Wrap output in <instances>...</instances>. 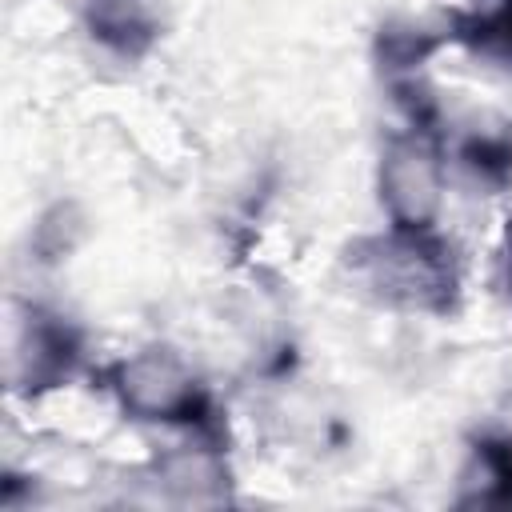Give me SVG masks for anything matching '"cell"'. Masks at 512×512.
Wrapping results in <instances>:
<instances>
[{"label":"cell","instance_id":"8","mask_svg":"<svg viewBox=\"0 0 512 512\" xmlns=\"http://www.w3.org/2000/svg\"><path fill=\"white\" fill-rule=\"evenodd\" d=\"M504 248H508V288H512V220H508V232H504Z\"/></svg>","mask_w":512,"mask_h":512},{"label":"cell","instance_id":"2","mask_svg":"<svg viewBox=\"0 0 512 512\" xmlns=\"http://www.w3.org/2000/svg\"><path fill=\"white\" fill-rule=\"evenodd\" d=\"M116 400L140 416V420H204L208 416V392L200 380L184 368V360L168 348H148L128 360H120L108 376Z\"/></svg>","mask_w":512,"mask_h":512},{"label":"cell","instance_id":"5","mask_svg":"<svg viewBox=\"0 0 512 512\" xmlns=\"http://www.w3.org/2000/svg\"><path fill=\"white\" fill-rule=\"evenodd\" d=\"M160 0H84V28L116 56H144L160 40Z\"/></svg>","mask_w":512,"mask_h":512},{"label":"cell","instance_id":"1","mask_svg":"<svg viewBox=\"0 0 512 512\" xmlns=\"http://www.w3.org/2000/svg\"><path fill=\"white\" fill-rule=\"evenodd\" d=\"M352 264L364 280L400 308L412 312H448L456 300V268L448 244L432 228H388L356 244Z\"/></svg>","mask_w":512,"mask_h":512},{"label":"cell","instance_id":"3","mask_svg":"<svg viewBox=\"0 0 512 512\" xmlns=\"http://www.w3.org/2000/svg\"><path fill=\"white\" fill-rule=\"evenodd\" d=\"M444 172L424 136H396L380 156V204L396 228H432Z\"/></svg>","mask_w":512,"mask_h":512},{"label":"cell","instance_id":"6","mask_svg":"<svg viewBox=\"0 0 512 512\" xmlns=\"http://www.w3.org/2000/svg\"><path fill=\"white\" fill-rule=\"evenodd\" d=\"M464 160L476 172H484L492 180H504L512 172V144L508 140H496V136H476V140H468Z\"/></svg>","mask_w":512,"mask_h":512},{"label":"cell","instance_id":"4","mask_svg":"<svg viewBox=\"0 0 512 512\" xmlns=\"http://www.w3.org/2000/svg\"><path fill=\"white\" fill-rule=\"evenodd\" d=\"M80 360V336L68 320L32 308L12 344V384L20 392L60 388Z\"/></svg>","mask_w":512,"mask_h":512},{"label":"cell","instance_id":"7","mask_svg":"<svg viewBox=\"0 0 512 512\" xmlns=\"http://www.w3.org/2000/svg\"><path fill=\"white\" fill-rule=\"evenodd\" d=\"M476 32H480L476 40H480L484 48H496V52L512 56V0H504L492 16H480Z\"/></svg>","mask_w":512,"mask_h":512}]
</instances>
